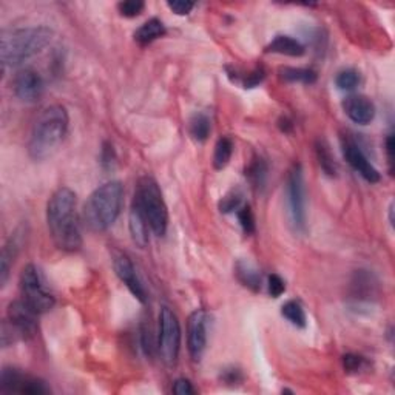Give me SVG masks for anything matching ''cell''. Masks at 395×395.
I'll list each match as a JSON object with an SVG mask.
<instances>
[{
  "instance_id": "obj_9",
  "label": "cell",
  "mask_w": 395,
  "mask_h": 395,
  "mask_svg": "<svg viewBox=\"0 0 395 395\" xmlns=\"http://www.w3.org/2000/svg\"><path fill=\"white\" fill-rule=\"evenodd\" d=\"M19 283H21L22 299L30 308H33L37 314H45V312L53 309L56 299L47 289L41 272L36 266H25Z\"/></svg>"
},
{
  "instance_id": "obj_16",
  "label": "cell",
  "mask_w": 395,
  "mask_h": 395,
  "mask_svg": "<svg viewBox=\"0 0 395 395\" xmlns=\"http://www.w3.org/2000/svg\"><path fill=\"white\" fill-rule=\"evenodd\" d=\"M129 228H130L133 243H135L139 248H145L149 246L150 226H149L147 220H145L141 207H139V204L135 200H133L130 215H129Z\"/></svg>"
},
{
  "instance_id": "obj_17",
  "label": "cell",
  "mask_w": 395,
  "mask_h": 395,
  "mask_svg": "<svg viewBox=\"0 0 395 395\" xmlns=\"http://www.w3.org/2000/svg\"><path fill=\"white\" fill-rule=\"evenodd\" d=\"M22 246V235L19 231L14 232V235H11L10 239L6 241V244L2 250V258H0V284L5 286L8 281L11 266L14 263V259L17 257L19 250H21Z\"/></svg>"
},
{
  "instance_id": "obj_21",
  "label": "cell",
  "mask_w": 395,
  "mask_h": 395,
  "mask_svg": "<svg viewBox=\"0 0 395 395\" xmlns=\"http://www.w3.org/2000/svg\"><path fill=\"white\" fill-rule=\"evenodd\" d=\"M210 130H212V124H210V119L207 114L195 113L189 122L190 136H192L198 142H204L209 138Z\"/></svg>"
},
{
  "instance_id": "obj_38",
  "label": "cell",
  "mask_w": 395,
  "mask_h": 395,
  "mask_svg": "<svg viewBox=\"0 0 395 395\" xmlns=\"http://www.w3.org/2000/svg\"><path fill=\"white\" fill-rule=\"evenodd\" d=\"M392 213H394V204H391V207H389V221H391V224L394 226V218H392Z\"/></svg>"
},
{
  "instance_id": "obj_33",
  "label": "cell",
  "mask_w": 395,
  "mask_h": 395,
  "mask_svg": "<svg viewBox=\"0 0 395 395\" xmlns=\"http://www.w3.org/2000/svg\"><path fill=\"white\" fill-rule=\"evenodd\" d=\"M167 5H169V8L178 16L189 14V12L192 11L193 6H195L193 2H181V0H178V2H169Z\"/></svg>"
},
{
  "instance_id": "obj_22",
  "label": "cell",
  "mask_w": 395,
  "mask_h": 395,
  "mask_svg": "<svg viewBox=\"0 0 395 395\" xmlns=\"http://www.w3.org/2000/svg\"><path fill=\"white\" fill-rule=\"evenodd\" d=\"M279 76L286 82H292V84H314L317 81V73L314 70L309 68H294V67H284L279 70Z\"/></svg>"
},
{
  "instance_id": "obj_31",
  "label": "cell",
  "mask_w": 395,
  "mask_h": 395,
  "mask_svg": "<svg viewBox=\"0 0 395 395\" xmlns=\"http://www.w3.org/2000/svg\"><path fill=\"white\" fill-rule=\"evenodd\" d=\"M343 365H345V369L348 372H359L363 367H365L366 361L360 355L349 354V355L343 356Z\"/></svg>"
},
{
  "instance_id": "obj_11",
  "label": "cell",
  "mask_w": 395,
  "mask_h": 395,
  "mask_svg": "<svg viewBox=\"0 0 395 395\" xmlns=\"http://www.w3.org/2000/svg\"><path fill=\"white\" fill-rule=\"evenodd\" d=\"M0 387L2 392H17L25 395H43L50 394V387L36 377L14 367H5L0 375Z\"/></svg>"
},
{
  "instance_id": "obj_15",
  "label": "cell",
  "mask_w": 395,
  "mask_h": 395,
  "mask_svg": "<svg viewBox=\"0 0 395 395\" xmlns=\"http://www.w3.org/2000/svg\"><path fill=\"white\" fill-rule=\"evenodd\" d=\"M343 110L352 122L359 125L371 124L375 118V105L367 96L363 94H350L343 100Z\"/></svg>"
},
{
  "instance_id": "obj_35",
  "label": "cell",
  "mask_w": 395,
  "mask_h": 395,
  "mask_svg": "<svg viewBox=\"0 0 395 395\" xmlns=\"http://www.w3.org/2000/svg\"><path fill=\"white\" fill-rule=\"evenodd\" d=\"M114 161V151H113V145L108 142L104 144V149H102V164L104 167H111V162Z\"/></svg>"
},
{
  "instance_id": "obj_34",
  "label": "cell",
  "mask_w": 395,
  "mask_h": 395,
  "mask_svg": "<svg viewBox=\"0 0 395 395\" xmlns=\"http://www.w3.org/2000/svg\"><path fill=\"white\" fill-rule=\"evenodd\" d=\"M173 392L176 395H192L195 394V389L189 380L178 378L173 385Z\"/></svg>"
},
{
  "instance_id": "obj_13",
  "label": "cell",
  "mask_w": 395,
  "mask_h": 395,
  "mask_svg": "<svg viewBox=\"0 0 395 395\" xmlns=\"http://www.w3.org/2000/svg\"><path fill=\"white\" fill-rule=\"evenodd\" d=\"M113 267L118 278L129 288L135 298L139 299L142 304L147 303V290H145L144 284L141 283V279H139L135 266H133L130 258L124 253H118L113 259Z\"/></svg>"
},
{
  "instance_id": "obj_4",
  "label": "cell",
  "mask_w": 395,
  "mask_h": 395,
  "mask_svg": "<svg viewBox=\"0 0 395 395\" xmlns=\"http://www.w3.org/2000/svg\"><path fill=\"white\" fill-rule=\"evenodd\" d=\"M53 30L47 27H28L5 31L0 37V59L3 67L21 65L30 57L39 54L53 41Z\"/></svg>"
},
{
  "instance_id": "obj_32",
  "label": "cell",
  "mask_w": 395,
  "mask_h": 395,
  "mask_svg": "<svg viewBox=\"0 0 395 395\" xmlns=\"http://www.w3.org/2000/svg\"><path fill=\"white\" fill-rule=\"evenodd\" d=\"M286 290V284L283 281V278L277 275V273H273V275L269 277V294L273 298H278L284 294Z\"/></svg>"
},
{
  "instance_id": "obj_19",
  "label": "cell",
  "mask_w": 395,
  "mask_h": 395,
  "mask_svg": "<svg viewBox=\"0 0 395 395\" xmlns=\"http://www.w3.org/2000/svg\"><path fill=\"white\" fill-rule=\"evenodd\" d=\"M266 51L269 53H277L290 57H301L306 53L304 45L299 41L294 39L290 36H277L269 45L266 47Z\"/></svg>"
},
{
  "instance_id": "obj_23",
  "label": "cell",
  "mask_w": 395,
  "mask_h": 395,
  "mask_svg": "<svg viewBox=\"0 0 395 395\" xmlns=\"http://www.w3.org/2000/svg\"><path fill=\"white\" fill-rule=\"evenodd\" d=\"M233 155V142L231 138H221L215 145L213 151V167L216 170H222L227 167L231 162V158Z\"/></svg>"
},
{
  "instance_id": "obj_7",
  "label": "cell",
  "mask_w": 395,
  "mask_h": 395,
  "mask_svg": "<svg viewBox=\"0 0 395 395\" xmlns=\"http://www.w3.org/2000/svg\"><path fill=\"white\" fill-rule=\"evenodd\" d=\"M286 204H288V218L295 233L306 232V184L303 167L295 164L289 170L288 182H286Z\"/></svg>"
},
{
  "instance_id": "obj_5",
  "label": "cell",
  "mask_w": 395,
  "mask_h": 395,
  "mask_svg": "<svg viewBox=\"0 0 395 395\" xmlns=\"http://www.w3.org/2000/svg\"><path fill=\"white\" fill-rule=\"evenodd\" d=\"M135 201L141 207L150 231L156 237H164L169 227V212L161 189L151 176H142L138 181Z\"/></svg>"
},
{
  "instance_id": "obj_8",
  "label": "cell",
  "mask_w": 395,
  "mask_h": 395,
  "mask_svg": "<svg viewBox=\"0 0 395 395\" xmlns=\"http://www.w3.org/2000/svg\"><path fill=\"white\" fill-rule=\"evenodd\" d=\"M158 350L165 365L173 366L181 350V324L169 306H162L159 312Z\"/></svg>"
},
{
  "instance_id": "obj_28",
  "label": "cell",
  "mask_w": 395,
  "mask_h": 395,
  "mask_svg": "<svg viewBox=\"0 0 395 395\" xmlns=\"http://www.w3.org/2000/svg\"><path fill=\"white\" fill-rule=\"evenodd\" d=\"M246 175L248 176V180H250V182L253 184L255 187L263 186L264 180H266V175H267V165H266V162L263 161V159L257 158L250 164V167L247 169Z\"/></svg>"
},
{
  "instance_id": "obj_12",
  "label": "cell",
  "mask_w": 395,
  "mask_h": 395,
  "mask_svg": "<svg viewBox=\"0 0 395 395\" xmlns=\"http://www.w3.org/2000/svg\"><path fill=\"white\" fill-rule=\"evenodd\" d=\"M12 92L16 98L25 104L37 102L43 94V81L41 74L31 68H23L17 72L12 79Z\"/></svg>"
},
{
  "instance_id": "obj_6",
  "label": "cell",
  "mask_w": 395,
  "mask_h": 395,
  "mask_svg": "<svg viewBox=\"0 0 395 395\" xmlns=\"http://www.w3.org/2000/svg\"><path fill=\"white\" fill-rule=\"evenodd\" d=\"M37 312L23 299H16L8 306L6 320L2 326V343L10 346L19 340H27L37 334Z\"/></svg>"
},
{
  "instance_id": "obj_3",
  "label": "cell",
  "mask_w": 395,
  "mask_h": 395,
  "mask_svg": "<svg viewBox=\"0 0 395 395\" xmlns=\"http://www.w3.org/2000/svg\"><path fill=\"white\" fill-rule=\"evenodd\" d=\"M124 202V186L120 181H108L88 196L82 218L92 232H105L118 220Z\"/></svg>"
},
{
  "instance_id": "obj_10",
  "label": "cell",
  "mask_w": 395,
  "mask_h": 395,
  "mask_svg": "<svg viewBox=\"0 0 395 395\" xmlns=\"http://www.w3.org/2000/svg\"><path fill=\"white\" fill-rule=\"evenodd\" d=\"M209 312L196 309L187 321V348L193 361H201L207 349L209 339Z\"/></svg>"
},
{
  "instance_id": "obj_36",
  "label": "cell",
  "mask_w": 395,
  "mask_h": 395,
  "mask_svg": "<svg viewBox=\"0 0 395 395\" xmlns=\"http://www.w3.org/2000/svg\"><path fill=\"white\" fill-rule=\"evenodd\" d=\"M221 378L226 381V383H238L241 380V372L238 369H227L224 374L221 375Z\"/></svg>"
},
{
  "instance_id": "obj_27",
  "label": "cell",
  "mask_w": 395,
  "mask_h": 395,
  "mask_svg": "<svg viewBox=\"0 0 395 395\" xmlns=\"http://www.w3.org/2000/svg\"><path fill=\"white\" fill-rule=\"evenodd\" d=\"M335 84L337 87L340 88V90H345V92H350L356 88V85L360 84V74L355 72V70H343L339 74H337L335 78Z\"/></svg>"
},
{
  "instance_id": "obj_25",
  "label": "cell",
  "mask_w": 395,
  "mask_h": 395,
  "mask_svg": "<svg viewBox=\"0 0 395 395\" xmlns=\"http://www.w3.org/2000/svg\"><path fill=\"white\" fill-rule=\"evenodd\" d=\"M317 158L324 173L328 176L337 175V162L332 156V153L329 150V145L324 141L317 142Z\"/></svg>"
},
{
  "instance_id": "obj_26",
  "label": "cell",
  "mask_w": 395,
  "mask_h": 395,
  "mask_svg": "<svg viewBox=\"0 0 395 395\" xmlns=\"http://www.w3.org/2000/svg\"><path fill=\"white\" fill-rule=\"evenodd\" d=\"M243 192L239 189H232L227 192L220 201V212L221 213H232L243 206Z\"/></svg>"
},
{
  "instance_id": "obj_1",
  "label": "cell",
  "mask_w": 395,
  "mask_h": 395,
  "mask_svg": "<svg viewBox=\"0 0 395 395\" xmlns=\"http://www.w3.org/2000/svg\"><path fill=\"white\" fill-rule=\"evenodd\" d=\"M47 224L54 244L65 252H76L82 247V235L76 215V193L61 187L51 195L47 204Z\"/></svg>"
},
{
  "instance_id": "obj_30",
  "label": "cell",
  "mask_w": 395,
  "mask_h": 395,
  "mask_svg": "<svg viewBox=\"0 0 395 395\" xmlns=\"http://www.w3.org/2000/svg\"><path fill=\"white\" fill-rule=\"evenodd\" d=\"M237 215H238V221H239L241 227H243L244 233L246 235L253 233L255 232V218H253L250 206H241L237 210Z\"/></svg>"
},
{
  "instance_id": "obj_14",
  "label": "cell",
  "mask_w": 395,
  "mask_h": 395,
  "mask_svg": "<svg viewBox=\"0 0 395 395\" xmlns=\"http://www.w3.org/2000/svg\"><path fill=\"white\" fill-rule=\"evenodd\" d=\"M343 155H345L350 167H352L363 180H366L371 184L380 181L378 170L374 167L365 153H363V150L350 138H346L345 141H343Z\"/></svg>"
},
{
  "instance_id": "obj_24",
  "label": "cell",
  "mask_w": 395,
  "mask_h": 395,
  "mask_svg": "<svg viewBox=\"0 0 395 395\" xmlns=\"http://www.w3.org/2000/svg\"><path fill=\"white\" fill-rule=\"evenodd\" d=\"M281 314L286 320H289L297 328L303 329V328H306V324H308L306 312L298 301H288L286 304H283Z\"/></svg>"
},
{
  "instance_id": "obj_2",
  "label": "cell",
  "mask_w": 395,
  "mask_h": 395,
  "mask_svg": "<svg viewBox=\"0 0 395 395\" xmlns=\"http://www.w3.org/2000/svg\"><path fill=\"white\" fill-rule=\"evenodd\" d=\"M68 113L65 107L50 105L37 116L31 130L28 153L34 161H45L59 150L68 133Z\"/></svg>"
},
{
  "instance_id": "obj_20",
  "label": "cell",
  "mask_w": 395,
  "mask_h": 395,
  "mask_svg": "<svg viewBox=\"0 0 395 395\" xmlns=\"http://www.w3.org/2000/svg\"><path fill=\"white\" fill-rule=\"evenodd\" d=\"M164 34H165L164 23L159 21V19L153 17L136 30L135 41L138 43H141V45H147V43H151L153 41L159 39V37H162Z\"/></svg>"
},
{
  "instance_id": "obj_29",
  "label": "cell",
  "mask_w": 395,
  "mask_h": 395,
  "mask_svg": "<svg viewBox=\"0 0 395 395\" xmlns=\"http://www.w3.org/2000/svg\"><path fill=\"white\" fill-rule=\"evenodd\" d=\"M144 8H145V3L141 2V0H125V2L118 3V10L120 12V16L129 17V19L141 14Z\"/></svg>"
},
{
  "instance_id": "obj_18",
  "label": "cell",
  "mask_w": 395,
  "mask_h": 395,
  "mask_svg": "<svg viewBox=\"0 0 395 395\" xmlns=\"http://www.w3.org/2000/svg\"><path fill=\"white\" fill-rule=\"evenodd\" d=\"M235 275H237L238 281L244 286V288L250 289L252 292H259L261 290V273L252 263H248L246 259H239L237 264H235Z\"/></svg>"
},
{
  "instance_id": "obj_37",
  "label": "cell",
  "mask_w": 395,
  "mask_h": 395,
  "mask_svg": "<svg viewBox=\"0 0 395 395\" xmlns=\"http://www.w3.org/2000/svg\"><path fill=\"white\" fill-rule=\"evenodd\" d=\"M394 147H395L394 136L389 135L386 139V153H387V162H389L391 171H392V165H394Z\"/></svg>"
}]
</instances>
